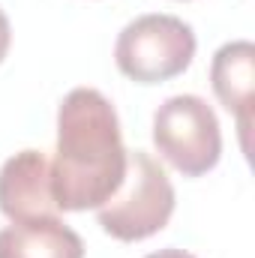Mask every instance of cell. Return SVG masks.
<instances>
[{"mask_svg":"<svg viewBox=\"0 0 255 258\" xmlns=\"http://www.w3.org/2000/svg\"><path fill=\"white\" fill-rule=\"evenodd\" d=\"M0 210L12 222L57 216L51 189V159L42 150H21L0 168Z\"/></svg>","mask_w":255,"mask_h":258,"instance_id":"cell-5","label":"cell"},{"mask_svg":"<svg viewBox=\"0 0 255 258\" xmlns=\"http://www.w3.org/2000/svg\"><path fill=\"white\" fill-rule=\"evenodd\" d=\"M96 219L114 240L135 243L162 231L174 213V186L165 168L147 150H126V171Z\"/></svg>","mask_w":255,"mask_h":258,"instance_id":"cell-2","label":"cell"},{"mask_svg":"<svg viewBox=\"0 0 255 258\" xmlns=\"http://www.w3.org/2000/svg\"><path fill=\"white\" fill-rule=\"evenodd\" d=\"M51 189L60 210L102 207L126 171V147L114 105L96 87L69 90L57 108Z\"/></svg>","mask_w":255,"mask_h":258,"instance_id":"cell-1","label":"cell"},{"mask_svg":"<svg viewBox=\"0 0 255 258\" xmlns=\"http://www.w3.org/2000/svg\"><path fill=\"white\" fill-rule=\"evenodd\" d=\"M144 258H195L192 252H186V249H174V246H168V249H159V252H150V255Z\"/></svg>","mask_w":255,"mask_h":258,"instance_id":"cell-9","label":"cell"},{"mask_svg":"<svg viewBox=\"0 0 255 258\" xmlns=\"http://www.w3.org/2000/svg\"><path fill=\"white\" fill-rule=\"evenodd\" d=\"M153 144L159 156L186 177H201L222 156L216 111L195 93L168 96L153 114Z\"/></svg>","mask_w":255,"mask_h":258,"instance_id":"cell-4","label":"cell"},{"mask_svg":"<svg viewBox=\"0 0 255 258\" xmlns=\"http://www.w3.org/2000/svg\"><path fill=\"white\" fill-rule=\"evenodd\" d=\"M252 81H255V45L249 39L225 42L210 63V84L216 99L237 117L240 144L249 150V123H252Z\"/></svg>","mask_w":255,"mask_h":258,"instance_id":"cell-6","label":"cell"},{"mask_svg":"<svg viewBox=\"0 0 255 258\" xmlns=\"http://www.w3.org/2000/svg\"><path fill=\"white\" fill-rule=\"evenodd\" d=\"M195 33L177 15H138L114 42L117 69L138 84H159L186 72L195 57Z\"/></svg>","mask_w":255,"mask_h":258,"instance_id":"cell-3","label":"cell"},{"mask_svg":"<svg viewBox=\"0 0 255 258\" xmlns=\"http://www.w3.org/2000/svg\"><path fill=\"white\" fill-rule=\"evenodd\" d=\"M0 258H84V240L57 216L12 222L0 228Z\"/></svg>","mask_w":255,"mask_h":258,"instance_id":"cell-7","label":"cell"},{"mask_svg":"<svg viewBox=\"0 0 255 258\" xmlns=\"http://www.w3.org/2000/svg\"><path fill=\"white\" fill-rule=\"evenodd\" d=\"M9 42H12V27H9L6 12L0 9V63H3V57H6V51H9Z\"/></svg>","mask_w":255,"mask_h":258,"instance_id":"cell-8","label":"cell"}]
</instances>
